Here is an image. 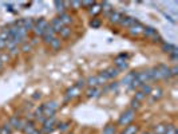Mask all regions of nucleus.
I'll list each match as a JSON object with an SVG mask.
<instances>
[{"label":"nucleus","instance_id":"nucleus-49","mask_svg":"<svg viewBox=\"0 0 178 134\" xmlns=\"http://www.w3.org/2000/svg\"><path fill=\"white\" fill-rule=\"evenodd\" d=\"M35 134H42V133H40V131H36V133H35Z\"/></svg>","mask_w":178,"mask_h":134},{"label":"nucleus","instance_id":"nucleus-28","mask_svg":"<svg viewBox=\"0 0 178 134\" xmlns=\"http://www.w3.org/2000/svg\"><path fill=\"white\" fill-rule=\"evenodd\" d=\"M60 46H62V42H60V39H59V38H54V40L50 43V47L52 50H55V51L60 48Z\"/></svg>","mask_w":178,"mask_h":134},{"label":"nucleus","instance_id":"nucleus-43","mask_svg":"<svg viewBox=\"0 0 178 134\" xmlns=\"http://www.w3.org/2000/svg\"><path fill=\"white\" fill-rule=\"evenodd\" d=\"M139 107H141V102H138V101H135V99H133V101H131V107H130V109L135 110V109H139Z\"/></svg>","mask_w":178,"mask_h":134},{"label":"nucleus","instance_id":"nucleus-26","mask_svg":"<svg viewBox=\"0 0 178 134\" xmlns=\"http://www.w3.org/2000/svg\"><path fill=\"white\" fill-rule=\"evenodd\" d=\"M54 6L56 7V11H59L62 13V12H64V9H66V7L68 6V3L67 2H55Z\"/></svg>","mask_w":178,"mask_h":134},{"label":"nucleus","instance_id":"nucleus-29","mask_svg":"<svg viewBox=\"0 0 178 134\" xmlns=\"http://www.w3.org/2000/svg\"><path fill=\"white\" fill-rule=\"evenodd\" d=\"M165 130H166V125L165 123H160V125H157L154 127V133L153 134H164Z\"/></svg>","mask_w":178,"mask_h":134},{"label":"nucleus","instance_id":"nucleus-48","mask_svg":"<svg viewBox=\"0 0 178 134\" xmlns=\"http://www.w3.org/2000/svg\"><path fill=\"white\" fill-rule=\"evenodd\" d=\"M3 64H4V63H3V61H2V59H0V70H2V68H3Z\"/></svg>","mask_w":178,"mask_h":134},{"label":"nucleus","instance_id":"nucleus-24","mask_svg":"<svg viewBox=\"0 0 178 134\" xmlns=\"http://www.w3.org/2000/svg\"><path fill=\"white\" fill-rule=\"evenodd\" d=\"M55 123H56V118H55V117H50V118H46V121L43 122V126H44V127H51V129H54Z\"/></svg>","mask_w":178,"mask_h":134},{"label":"nucleus","instance_id":"nucleus-34","mask_svg":"<svg viewBox=\"0 0 178 134\" xmlns=\"http://www.w3.org/2000/svg\"><path fill=\"white\" fill-rule=\"evenodd\" d=\"M102 134H115V127H114V125H107V126H105Z\"/></svg>","mask_w":178,"mask_h":134},{"label":"nucleus","instance_id":"nucleus-41","mask_svg":"<svg viewBox=\"0 0 178 134\" xmlns=\"http://www.w3.org/2000/svg\"><path fill=\"white\" fill-rule=\"evenodd\" d=\"M68 125H70L68 122H62V123H59V125H58V129L60 131H64V130H67V129H68Z\"/></svg>","mask_w":178,"mask_h":134},{"label":"nucleus","instance_id":"nucleus-11","mask_svg":"<svg viewBox=\"0 0 178 134\" xmlns=\"http://www.w3.org/2000/svg\"><path fill=\"white\" fill-rule=\"evenodd\" d=\"M149 95L151 97L153 101H158V99H161L162 95H164V90L161 87H153Z\"/></svg>","mask_w":178,"mask_h":134},{"label":"nucleus","instance_id":"nucleus-50","mask_svg":"<svg viewBox=\"0 0 178 134\" xmlns=\"http://www.w3.org/2000/svg\"><path fill=\"white\" fill-rule=\"evenodd\" d=\"M141 134H150V133H147V131H146V133H141Z\"/></svg>","mask_w":178,"mask_h":134},{"label":"nucleus","instance_id":"nucleus-45","mask_svg":"<svg viewBox=\"0 0 178 134\" xmlns=\"http://www.w3.org/2000/svg\"><path fill=\"white\" fill-rule=\"evenodd\" d=\"M52 130H54V129H51V127H44V126H42L40 133H42V134H50Z\"/></svg>","mask_w":178,"mask_h":134},{"label":"nucleus","instance_id":"nucleus-32","mask_svg":"<svg viewBox=\"0 0 178 134\" xmlns=\"http://www.w3.org/2000/svg\"><path fill=\"white\" fill-rule=\"evenodd\" d=\"M102 11V8H101V4H94V6L90 8V13L92 15V16H95V15H98Z\"/></svg>","mask_w":178,"mask_h":134},{"label":"nucleus","instance_id":"nucleus-3","mask_svg":"<svg viewBox=\"0 0 178 134\" xmlns=\"http://www.w3.org/2000/svg\"><path fill=\"white\" fill-rule=\"evenodd\" d=\"M47 27H48L47 20L44 18H40V19H38V20H35V26H34L32 31L36 36H43V34L47 29Z\"/></svg>","mask_w":178,"mask_h":134},{"label":"nucleus","instance_id":"nucleus-44","mask_svg":"<svg viewBox=\"0 0 178 134\" xmlns=\"http://www.w3.org/2000/svg\"><path fill=\"white\" fill-rule=\"evenodd\" d=\"M94 4H95L94 2H82V7H85V8H88V9H90V8L94 6Z\"/></svg>","mask_w":178,"mask_h":134},{"label":"nucleus","instance_id":"nucleus-27","mask_svg":"<svg viewBox=\"0 0 178 134\" xmlns=\"http://www.w3.org/2000/svg\"><path fill=\"white\" fill-rule=\"evenodd\" d=\"M59 35H60V38H63V39L68 38V36L71 35V28L70 27H63L60 29V32H59Z\"/></svg>","mask_w":178,"mask_h":134},{"label":"nucleus","instance_id":"nucleus-31","mask_svg":"<svg viewBox=\"0 0 178 134\" xmlns=\"http://www.w3.org/2000/svg\"><path fill=\"white\" fill-rule=\"evenodd\" d=\"M12 131H13V129L11 127L9 123H6V125L0 129V134H12Z\"/></svg>","mask_w":178,"mask_h":134},{"label":"nucleus","instance_id":"nucleus-16","mask_svg":"<svg viewBox=\"0 0 178 134\" xmlns=\"http://www.w3.org/2000/svg\"><path fill=\"white\" fill-rule=\"evenodd\" d=\"M137 22V19H134V18H131V16H123L122 18V20H121V26L122 27H127V28H130L133 24H134Z\"/></svg>","mask_w":178,"mask_h":134},{"label":"nucleus","instance_id":"nucleus-46","mask_svg":"<svg viewBox=\"0 0 178 134\" xmlns=\"http://www.w3.org/2000/svg\"><path fill=\"white\" fill-rule=\"evenodd\" d=\"M170 74H171V77H175L177 74H178V67H177V66L171 67V68H170Z\"/></svg>","mask_w":178,"mask_h":134},{"label":"nucleus","instance_id":"nucleus-25","mask_svg":"<svg viewBox=\"0 0 178 134\" xmlns=\"http://www.w3.org/2000/svg\"><path fill=\"white\" fill-rule=\"evenodd\" d=\"M105 71L107 72V75H108V78H110V79L118 77V74H119V71H118L117 67H108L107 70H105Z\"/></svg>","mask_w":178,"mask_h":134},{"label":"nucleus","instance_id":"nucleus-36","mask_svg":"<svg viewBox=\"0 0 178 134\" xmlns=\"http://www.w3.org/2000/svg\"><path fill=\"white\" fill-rule=\"evenodd\" d=\"M90 26L92 28H99L101 27V20H99V19H97V18H94L90 22Z\"/></svg>","mask_w":178,"mask_h":134},{"label":"nucleus","instance_id":"nucleus-10","mask_svg":"<svg viewBox=\"0 0 178 134\" xmlns=\"http://www.w3.org/2000/svg\"><path fill=\"white\" fill-rule=\"evenodd\" d=\"M79 94H81V90H79V88L74 85L72 87H70L66 91V101H70V99H72V98H76Z\"/></svg>","mask_w":178,"mask_h":134},{"label":"nucleus","instance_id":"nucleus-15","mask_svg":"<svg viewBox=\"0 0 178 134\" xmlns=\"http://www.w3.org/2000/svg\"><path fill=\"white\" fill-rule=\"evenodd\" d=\"M58 19L62 22V24H63L64 27H68V24H70V23L72 22V18H71L67 12H62V13H59Z\"/></svg>","mask_w":178,"mask_h":134},{"label":"nucleus","instance_id":"nucleus-6","mask_svg":"<svg viewBox=\"0 0 178 134\" xmlns=\"http://www.w3.org/2000/svg\"><path fill=\"white\" fill-rule=\"evenodd\" d=\"M115 66L118 68V71H123L126 70V68L128 67V63H127V55H125V54H121V55H118L115 58Z\"/></svg>","mask_w":178,"mask_h":134},{"label":"nucleus","instance_id":"nucleus-21","mask_svg":"<svg viewBox=\"0 0 178 134\" xmlns=\"http://www.w3.org/2000/svg\"><path fill=\"white\" fill-rule=\"evenodd\" d=\"M175 48H177V47L174 46V44H171V43H167V42H164V43H162V51L166 52V54L173 52Z\"/></svg>","mask_w":178,"mask_h":134},{"label":"nucleus","instance_id":"nucleus-22","mask_svg":"<svg viewBox=\"0 0 178 134\" xmlns=\"http://www.w3.org/2000/svg\"><path fill=\"white\" fill-rule=\"evenodd\" d=\"M143 34L147 36V38H154L155 35H158V32H157V29L155 28H153V27H145V29H143Z\"/></svg>","mask_w":178,"mask_h":134},{"label":"nucleus","instance_id":"nucleus-18","mask_svg":"<svg viewBox=\"0 0 178 134\" xmlns=\"http://www.w3.org/2000/svg\"><path fill=\"white\" fill-rule=\"evenodd\" d=\"M101 94V90L98 87H88L86 90V95L88 98H97Z\"/></svg>","mask_w":178,"mask_h":134},{"label":"nucleus","instance_id":"nucleus-47","mask_svg":"<svg viewBox=\"0 0 178 134\" xmlns=\"http://www.w3.org/2000/svg\"><path fill=\"white\" fill-rule=\"evenodd\" d=\"M40 98V93H35V95H34V99H38Z\"/></svg>","mask_w":178,"mask_h":134},{"label":"nucleus","instance_id":"nucleus-33","mask_svg":"<svg viewBox=\"0 0 178 134\" xmlns=\"http://www.w3.org/2000/svg\"><path fill=\"white\" fill-rule=\"evenodd\" d=\"M164 134H178V130L174 125H166V130Z\"/></svg>","mask_w":178,"mask_h":134},{"label":"nucleus","instance_id":"nucleus-35","mask_svg":"<svg viewBox=\"0 0 178 134\" xmlns=\"http://www.w3.org/2000/svg\"><path fill=\"white\" fill-rule=\"evenodd\" d=\"M32 50V46L29 44L28 42H24V43H22V47H20V51H23V52H29Z\"/></svg>","mask_w":178,"mask_h":134},{"label":"nucleus","instance_id":"nucleus-30","mask_svg":"<svg viewBox=\"0 0 178 134\" xmlns=\"http://www.w3.org/2000/svg\"><path fill=\"white\" fill-rule=\"evenodd\" d=\"M151 88H153V87L149 85V83H145V85H142V86L139 87V91L143 93L145 95H149L150 91H151Z\"/></svg>","mask_w":178,"mask_h":134},{"label":"nucleus","instance_id":"nucleus-9","mask_svg":"<svg viewBox=\"0 0 178 134\" xmlns=\"http://www.w3.org/2000/svg\"><path fill=\"white\" fill-rule=\"evenodd\" d=\"M143 29H145V26H143V24H141L137 20L130 28H128V31H130L131 35L138 36V35H141V34H143Z\"/></svg>","mask_w":178,"mask_h":134},{"label":"nucleus","instance_id":"nucleus-14","mask_svg":"<svg viewBox=\"0 0 178 134\" xmlns=\"http://www.w3.org/2000/svg\"><path fill=\"white\" fill-rule=\"evenodd\" d=\"M122 18H123V15L117 12V11H113L110 15H108V20H110V23H113V24H119Z\"/></svg>","mask_w":178,"mask_h":134},{"label":"nucleus","instance_id":"nucleus-39","mask_svg":"<svg viewBox=\"0 0 178 134\" xmlns=\"http://www.w3.org/2000/svg\"><path fill=\"white\" fill-rule=\"evenodd\" d=\"M75 86L79 88V90H82V88H85V87L87 86V85H86V79H79L78 83H76Z\"/></svg>","mask_w":178,"mask_h":134},{"label":"nucleus","instance_id":"nucleus-51","mask_svg":"<svg viewBox=\"0 0 178 134\" xmlns=\"http://www.w3.org/2000/svg\"><path fill=\"white\" fill-rule=\"evenodd\" d=\"M0 129H2V127H0Z\"/></svg>","mask_w":178,"mask_h":134},{"label":"nucleus","instance_id":"nucleus-17","mask_svg":"<svg viewBox=\"0 0 178 134\" xmlns=\"http://www.w3.org/2000/svg\"><path fill=\"white\" fill-rule=\"evenodd\" d=\"M101 8H102L101 12H103V15H105V16H107V18H108V15H110L113 11H114V9H113V7H111V4L107 3V2H103V3L101 4Z\"/></svg>","mask_w":178,"mask_h":134},{"label":"nucleus","instance_id":"nucleus-8","mask_svg":"<svg viewBox=\"0 0 178 134\" xmlns=\"http://www.w3.org/2000/svg\"><path fill=\"white\" fill-rule=\"evenodd\" d=\"M42 38H43V42H44V43H46V44H50V43L54 40V38H56V34L54 32V29H52L50 26H48L47 29L44 31V34H43Z\"/></svg>","mask_w":178,"mask_h":134},{"label":"nucleus","instance_id":"nucleus-5","mask_svg":"<svg viewBox=\"0 0 178 134\" xmlns=\"http://www.w3.org/2000/svg\"><path fill=\"white\" fill-rule=\"evenodd\" d=\"M26 120H22V118H19L18 115H13L9 118L8 123L11 125V127L13 129V130H23V127L26 126Z\"/></svg>","mask_w":178,"mask_h":134},{"label":"nucleus","instance_id":"nucleus-38","mask_svg":"<svg viewBox=\"0 0 178 134\" xmlns=\"http://www.w3.org/2000/svg\"><path fill=\"white\" fill-rule=\"evenodd\" d=\"M169 56H170V59H171V61H173V62L175 63V62L178 61V50L175 48L174 51H173V52H170V54H169Z\"/></svg>","mask_w":178,"mask_h":134},{"label":"nucleus","instance_id":"nucleus-23","mask_svg":"<svg viewBox=\"0 0 178 134\" xmlns=\"http://www.w3.org/2000/svg\"><path fill=\"white\" fill-rule=\"evenodd\" d=\"M137 131H138V126L137 125H127L126 127H125V130H123V133L122 134H137Z\"/></svg>","mask_w":178,"mask_h":134},{"label":"nucleus","instance_id":"nucleus-40","mask_svg":"<svg viewBox=\"0 0 178 134\" xmlns=\"http://www.w3.org/2000/svg\"><path fill=\"white\" fill-rule=\"evenodd\" d=\"M68 6H71L74 9H79L82 7V2H70L68 3Z\"/></svg>","mask_w":178,"mask_h":134},{"label":"nucleus","instance_id":"nucleus-13","mask_svg":"<svg viewBox=\"0 0 178 134\" xmlns=\"http://www.w3.org/2000/svg\"><path fill=\"white\" fill-rule=\"evenodd\" d=\"M23 131H24V134H35L38 131L36 126H35V122L34 121H27L26 126L23 127Z\"/></svg>","mask_w":178,"mask_h":134},{"label":"nucleus","instance_id":"nucleus-20","mask_svg":"<svg viewBox=\"0 0 178 134\" xmlns=\"http://www.w3.org/2000/svg\"><path fill=\"white\" fill-rule=\"evenodd\" d=\"M135 71H131V72H128L127 75L123 78V81H122V85H125V86H130L131 85V82H133V79L135 78Z\"/></svg>","mask_w":178,"mask_h":134},{"label":"nucleus","instance_id":"nucleus-42","mask_svg":"<svg viewBox=\"0 0 178 134\" xmlns=\"http://www.w3.org/2000/svg\"><path fill=\"white\" fill-rule=\"evenodd\" d=\"M34 115H35V118H39V117H43V107H42V106H39V107H36V110H35V113H34Z\"/></svg>","mask_w":178,"mask_h":134},{"label":"nucleus","instance_id":"nucleus-12","mask_svg":"<svg viewBox=\"0 0 178 134\" xmlns=\"http://www.w3.org/2000/svg\"><path fill=\"white\" fill-rule=\"evenodd\" d=\"M48 26H50V27L54 29V32H55V34H59V32H60V29L64 27L63 24H62V22L59 20L58 18H54L52 20H51V23L48 24Z\"/></svg>","mask_w":178,"mask_h":134},{"label":"nucleus","instance_id":"nucleus-7","mask_svg":"<svg viewBox=\"0 0 178 134\" xmlns=\"http://www.w3.org/2000/svg\"><path fill=\"white\" fill-rule=\"evenodd\" d=\"M155 68L158 70V72H160V77L161 79H169L171 78V74H170V67L167 66V64H164V63H160L157 64Z\"/></svg>","mask_w":178,"mask_h":134},{"label":"nucleus","instance_id":"nucleus-1","mask_svg":"<svg viewBox=\"0 0 178 134\" xmlns=\"http://www.w3.org/2000/svg\"><path fill=\"white\" fill-rule=\"evenodd\" d=\"M42 107H43V115L46 118H50V117H55V113L58 111L59 105L55 101H50V102L43 103Z\"/></svg>","mask_w":178,"mask_h":134},{"label":"nucleus","instance_id":"nucleus-37","mask_svg":"<svg viewBox=\"0 0 178 134\" xmlns=\"http://www.w3.org/2000/svg\"><path fill=\"white\" fill-rule=\"evenodd\" d=\"M145 98H146V95H145V94H143V93H141V91H137V93H135V97H134L135 101H138V102H142Z\"/></svg>","mask_w":178,"mask_h":134},{"label":"nucleus","instance_id":"nucleus-19","mask_svg":"<svg viewBox=\"0 0 178 134\" xmlns=\"http://www.w3.org/2000/svg\"><path fill=\"white\" fill-rule=\"evenodd\" d=\"M86 85L90 86V87H98L101 83H99V81H98V77L94 75V77H88L86 79Z\"/></svg>","mask_w":178,"mask_h":134},{"label":"nucleus","instance_id":"nucleus-2","mask_svg":"<svg viewBox=\"0 0 178 134\" xmlns=\"http://www.w3.org/2000/svg\"><path fill=\"white\" fill-rule=\"evenodd\" d=\"M135 117V110H133V109H127L125 113H122V115L119 117V120H118V125L119 126H127L130 125V122L134 120Z\"/></svg>","mask_w":178,"mask_h":134},{"label":"nucleus","instance_id":"nucleus-4","mask_svg":"<svg viewBox=\"0 0 178 134\" xmlns=\"http://www.w3.org/2000/svg\"><path fill=\"white\" fill-rule=\"evenodd\" d=\"M15 26H16V27H22V28H24L28 32V31H32V29H34L35 20H34L32 18H24V19H20L19 22L15 23Z\"/></svg>","mask_w":178,"mask_h":134}]
</instances>
